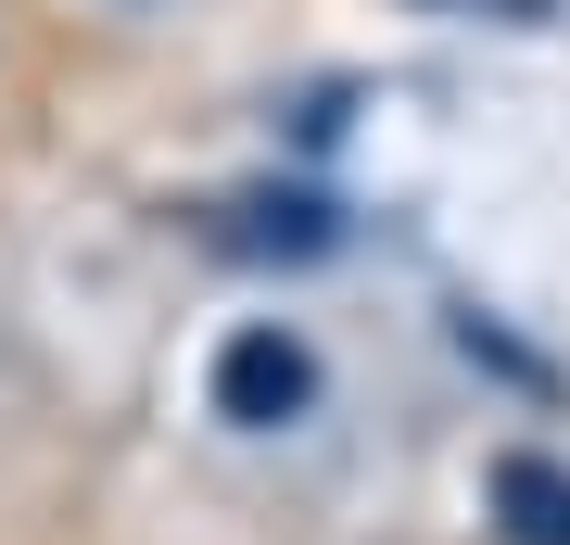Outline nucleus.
I'll list each match as a JSON object with an SVG mask.
<instances>
[{
  "label": "nucleus",
  "instance_id": "nucleus-2",
  "mask_svg": "<svg viewBox=\"0 0 570 545\" xmlns=\"http://www.w3.org/2000/svg\"><path fill=\"white\" fill-rule=\"evenodd\" d=\"M216 242H228V254H330L343 228H330L317 191H242V203L216 216Z\"/></svg>",
  "mask_w": 570,
  "mask_h": 545
},
{
  "label": "nucleus",
  "instance_id": "nucleus-1",
  "mask_svg": "<svg viewBox=\"0 0 570 545\" xmlns=\"http://www.w3.org/2000/svg\"><path fill=\"white\" fill-rule=\"evenodd\" d=\"M305 406H317V356L292 343V330H228L216 343V419L279 431V419H305Z\"/></svg>",
  "mask_w": 570,
  "mask_h": 545
},
{
  "label": "nucleus",
  "instance_id": "nucleus-3",
  "mask_svg": "<svg viewBox=\"0 0 570 545\" xmlns=\"http://www.w3.org/2000/svg\"><path fill=\"white\" fill-rule=\"evenodd\" d=\"M494 520H508V545H570V469L558 457H508L494 469Z\"/></svg>",
  "mask_w": 570,
  "mask_h": 545
}]
</instances>
